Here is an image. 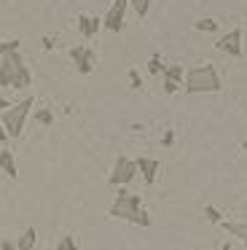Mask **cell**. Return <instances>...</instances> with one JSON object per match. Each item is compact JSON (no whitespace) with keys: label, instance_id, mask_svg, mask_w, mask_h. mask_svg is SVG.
Here are the masks:
<instances>
[{"label":"cell","instance_id":"9","mask_svg":"<svg viewBox=\"0 0 247 250\" xmlns=\"http://www.w3.org/2000/svg\"><path fill=\"white\" fill-rule=\"evenodd\" d=\"M137 169H140V175H143L145 183L153 186V183H156V175H159V169H161V164H159V159L140 156V159H137Z\"/></svg>","mask_w":247,"mask_h":250},{"label":"cell","instance_id":"25","mask_svg":"<svg viewBox=\"0 0 247 250\" xmlns=\"http://www.w3.org/2000/svg\"><path fill=\"white\" fill-rule=\"evenodd\" d=\"M0 250H16V245L11 239H0Z\"/></svg>","mask_w":247,"mask_h":250},{"label":"cell","instance_id":"4","mask_svg":"<svg viewBox=\"0 0 247 250\" xmlns=\"http://www.w3.org/2000/svg\"><path fill=\"white\" fill-rule=\"evenodd\" d=\"M32 105H35V100H32V97H24L21 103H16V105H11L8 110H3V116H0V124H3V129H5V135H8V137H19V135H21L27 116L32 113Z\"/></svg>","mask_w":247,"mask_h":250},{"label":"cell","instance_id":"15","mask_svg":"<svg viewBox=\"0 0 247 250\" xmlns=\"http://www.w3.org/2000/svg\"><path fill=\"white\" fill-rule=\"evenodd\" d=\"M164 81L180 83V81H183V65H169V67H164Z\"/></svg>","mask_w":247,"mask_h":250},{"label":"cell","instance_id":"11","mask_svg":"<svg viewBox=\"0 0 247 250\" xmlns=\"http://www.w3.org/2000/svg\"><path fill=\"white\" fill-rule=\"evenodd\" d=\"M0 169H3V172L8 175L11 180H14L16 175H19V172H16V162H14V153H11L8 148H3V151H0Z\"/></svg>","mask_w":247,"mask_h":250},{"label":"cell","instance_id":"8","mask_svg":"<svg viewBox=\"0 0 247 250\" xmlns=\"http://www.w3.org/2000/svg\"><path fill=\"white\" fill-rule=\"evenodd\" d=\"M70 57H73L75 70H78L81 76H89V73L94 70V51H91L89 46H73V49H70Z\"/></svg>","mask_w":247,"mask_h":250},{"label":"cell","instance_id":"5","mask_svg":"<svg viewBox=\"0 0 247 250\" xmlns=\"http://www.w3.org/2000/svg\"><path fill=\"white\" fill-rule=\"evenodd\" d=\"M137 172H140V169H137V159L118 156L116 164H113V172H110V178H107V183H110V186H118V188H124V186L132 183Z\"/></svg>","mask_w":247,"mask_h":250},{"label":"cell","instance_id":"23","mask_svg":"<svg viewBox=\"0 0 247 250\" xmlns=\"http://www.w3.org/2000/svg\"><path fill=\"white\" fill-rule=\"evenodd\" d=\"M172 143H175V129H166V132H164V137H161V146L169 148Z\"/></svg>","mask_w":247,"mask_h":250},{"label":"cell","instance_id":"27","mask_svg":"<svg viewBox=\"0 0 247 250\" xmlns=\"http://www.w3.org/2000/svg\"><path fill=\"white\" fill-rule=\"evenodd\" d=\"M8 140V135H5V129H3V124H0V143H5Z\"/></svg>","mask_w":247,"mask_h":250},{"label":"cell","instance_id":"29","mask_svg":"<svg viewBox=\"0 0 247 250\" xmlns=\"http://www.w3.org/2000/svg\"><path fill=\"white\" fill-rule=\"evenodd\" d=\"M220 250H231V242H226V245H223V248H220Z\"/></svg>","mask_w":247,"mask_h":250},{"label":"cell","instance_id":"12","mask_svg":"<svg viewBox=\"0 0 247 250\" xmlns=\"http://www.w3.org/2000/svg\"><path fill=\"white\" fill-rule=\"evenodd\" d=\"M35 239H38L35 226H27L24 231H21V237L16 239V250H32L35 248Z\"/></svg>","mask_w":247,"mask_h":250},{"label":"cell","instance_id":"1","mask_svg":"<svg viewBox=\"0 0 247 250\" xmlns=\"http://www.w3.org/2000/svg\"><path fill=\"white\" fill-rule=\"evenodd\" d=\"M107 215L116 218V221H129V223H137V226H153V218H150V212L143 207V199H140V194H132V191L121 188L118 191V196L113 199L110 210H107Z\"/></svg>","mask_w":247,"mask_h":250},{"label":"cell","instance_id":"22","mask_svg":"<svg viewBox=\"0 0 247 250\" xmlns=\"http://www.w3.org/2000/svg\"><path fill=\"white\" fill-rule=\"evenodd\" d=\"M129 86H132V89H143V78H140V73L134 70V67L129 70Z\"/></svg>","mask_w":247,"mask_h":250},{"label":"cell","instance_id":"10","mask_svg":"<svg viewBox=\"0 0 247 250\" xmlns=\"http://www.w3.org/2000/svg\"><path fill=\"white\" fill-rule=\"evenodd\" d=\"M100 24H102V19L89 17V14H78V30H81L83 38H94L97 30H100Z\"/></svg>","mask_w":247,"mask_h":250},{"label":"cell","instance_id":"2","mask_svg":"<svg viewBox=\"0 0 247 250\" xmlns=\"http://www.w3.org/2000/svg\"><path fill=\"white\" fill-rule=\"evenodd\" d=\"M0 86L3 89H27L32 86V73L19 51L0 57Z\"/></svg>","mask_w":247,"mask_h":250},{"label":"cell","instance_id":"13","mask_svg":"<svg viewBox=\"0 0 247 250\" xmlns=\"http://www.w3.org/2000/svg\"><path fill=\"white\" fill-rule=\"evenodd\" d=\"M226 231H228L231 237H236L242 245H247V221H231V223H226Z\"/></svg>","mask_w":247,"mask_h":250},{"label":"cell","instance_id":"7","mask_svg":"<svg viewBox=\"0 0 247 250\" xmlns=\"http://www.w3.org/2000/svg\"><path fill=\"white\" fill-rule=\"evenodd\" d=\"M126 8H129V0H113L107 14H105V19H102V24H105L110 33H118V30L124 27V14H126Z\"/></svg>","mask_w":247,"mask_h":250},{"label":"cell","instance_id":"21","mask_svg":"<svg viewBox=\"0 0 247 250\" xmlns=\"http://www.w3.org/2000/svg\"><path fill=\"white\" fill-rule=\"evenodd\" d=\"M57 250H78V242H75V237H70V234H67V237H62L57 242Z\"/></svg>","mask_w":247,"mask_h":250},{"label":"cell","instance_id":"20","mask_svg":"<svg viewBox=\"0 0 247 250\" xmlns=\"http://www.w3.org/2000/svg\"><path fill=\"white\" fill-rule=\"evenodd\" d=\"M204 218H207L209 223H220V221H223L220 210H218V207H212V205H207V207H204Z\"/></svg>","mask_w":247,"mask_h":250},{"label":"cell","instance_id":"6","mask_svg":"<svg viewBox=\"0 0 247 250\" xmlns=\"http://www.w3.org/2000/svg\"><path fill=\"white\" fill-rule=\"evenodd\" d=\"M215 49H218L220 54H228V57H242L245 54V49H242V27H234L226 35H220V38L215 41Z\"/></svg>","mask_w":247,"mask_h":250},{"label":"cell","instance_id":"17","mask_svg":"<svg viewBox=\"0 0 247 250\" xmlns=\"http://www.w3.org/2000/svg\"><path fill=\"white\" fill-rule=\"evenodd\" d=\"M129 6L134 8V14H137L140 19L148 17V8H150V0H129Z\"/></svg>","mask_w":247,"mask_h":250},{"label":"cell","instance_id":"30","mask_svg":"<svg viewBox=\"0 0 247 250\" xmlns=\"http://www.w3.org/2000/svg\"><path fill=\"white\" fill-rule=\"evenodd\" d=\"M242 151H245V153H247V140H245V143H242Z\"/></svg>","mask_w":247,"mask_h":250},{"label":"cell","instance_id":"28","mask_svg":"<svg viewBox=\"0 0 247 250\" xmlns=\"http://www.w3.org/2000/svg\"><path fill=\"white\" fill-rule=\"evenodd\" d=\"M8 108H11V105H8V103H5V100H3V97H0V110H8Z\"/></svg>","mask_w":247,"mask_h":250},{"label":"cell","instance_id":"16","mask_svg":"<svg viewBox=\"0 0 247 250\" xmlns=\"http://www.w3.org/2000/svg\"><path fill=\"white\" fill-rule=\"evenodd\" d=\"M32 116H35V121H38L41 126H51V124H54V110H48V108H43V110H35Z\"/></svg>","mask_w":247,"mask_h":250},{"label":"cell","instance_id":"26","mask_svg":"<svg viewBox=\"0 0 247 250\" xmlns=\"http://www.w3.org/2000/svg\"><path fill=\"white\" fill-rule=\"evenodd\" d=\"M43 49H46V51H51V49H54V41L48 38V35H43Z\"/></svg>","mask_w":247,"mask_h":250},{"label":"cell","instance_id":"18","mask_svg":"<svg viewBox=\"0 0 247 250\" xmlns=\"http://www.w3.org/2000/svg\"><path fill=\"white\" fill-rule=\"evenodd\" d=\"M19 38H11V41H3L0 43V57H5V54H11V51H19Z\"/></svg>","mask_w":247,"mask_h":250},{"label":"cell","instance_id":"24","mask_svg":"<svg viewBox=\"0 0 247 250\" xmlns=\"http://www.w3.org/2000/svg\"><path fill=\"white\" fill-rule=\"evenodd\" d=\"M177 89H180V83H172V81H164V92H166V94H175Z\"/></svg>","mask_w":247,"mask_h":250},{"label":"cell","instance_id":"19","mask_svg":"<svg viewBox=\"0 0 247 250\" xmlns=\"http://www.w3.org/2000/svg\"><path fill=\"white\" fill-rule=\"evenodd\" d=\"M148 73H150V76H159V73H164V65H161V57H159V54L150 57V62H148Z\"/></svg>","mask_w":247,"mask_h":250},{"label":"cell","instance_id":"3","mask_svg":"<svg viewBox=\"0 0 247 250\" xmlns=\"http://www.w3.org/2000/svg\"><path fill=\"white\" fill-rule=\"evenodd\" d=\"M188 94H215L220 92V76L212 65H196L185 73Z\"/></svg>","mask_w":247,"mask_h":250},{"label":"cell","instance_id":"14","mask_svg":"<svg viewBox=\"0 0 247 250\" xmlns=\"http://www.w3.org/2000/svg\"><path fill=\"white\" fill-rule=\"evenodd\" d=\"M193 27H196L199 33H215L220 24L215 22V19H209V17H202V19H196V22H193Z\"/></svg>","mask_w":247,"mask_h":250}]
</instances>
